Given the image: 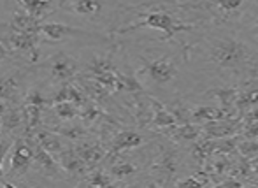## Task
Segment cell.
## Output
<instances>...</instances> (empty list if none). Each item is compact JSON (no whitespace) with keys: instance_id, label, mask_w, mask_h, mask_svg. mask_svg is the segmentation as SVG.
Instances as JSON below:
<instances>
[{"instance_id":"obj_26","label":"cell","mask_w":258,"mask_h":188,"mask_svg":"<svg viewBox=\"0 0 258 188\" xmlns=\"http://www.w3.org/2000/svg\"><path fill=\"white\" fill-rule=\"evenodd\" d=\"M11 53H13V51H11V49L7 48V44H6V42H4L2 39H0V62H4V60H7V58H9V56H11Z\"/></svg>"},{"instance_id":"obj_22","label":"cell","mask_w":258,"mask_h":188,"mask_svg":"<svg viewBox=\"0 0 258 188\" xmlns=\"http://www.w3.org/2000/svg\"><path fill=\"white\" fill-rule=\"evenodd\" d=\"M51 109H53L54 116L61 121H71V120H74V118L81 116V107L76 102H69V100L53 104Z\"/></svg>"},{"instance_id":"obj_10","label":"cell","mask_w":258,"mask_h":188,"mask_svg":"<svg viewBox=\"0 0 258 188\" xmlns=\"http://www.w3.org/2000/svg\"><path fill=\"white\" fill-rule=\"evenodd\" d=\"M35 162L34 146L27 136H20L14 139L11 148V160H9V174L11 178H21L32 169Z\"/></svg>"},{"instance_id":"obj_17","label":"cell","mask_w":258,"mask_h":188,"mask_svg":"<svg viewBox=\"0 0 258 188\" xmlns=\"http://www.w3.org/2000/svg\"><path fill=\"white\" fill-rule=\"evenodd\" d=\"M56 158L61 167H63V171L67 172L71 178H85L86 172L90 171V167L81 158V155L78 153V150H76L74 146H71V144H69Z\"/></svg>"},{"instance_id":"obj_15","label":"cell","mask_w":258,"mask_h":188,"mask_svg":"<svg viewBox=\"0 0 258 188\" xmlns=\"http://www.w3.org/2000/svg\"><path fill=\"white\" fill-rule=\"evenodd\" d=\"M4 2H6L7 9L20 7L39 21L48 20L56 11V7H60V0H4Z\"/></svg>"},{"instance_id":"obj_16","label":"cell","mask_w":258,"mask_h":188,"mask_svg":"<svg viewBox=\"0 0 258 188\" xmlns=\"http://www.w3.org/2000/svg\"><path fill=\"white\" fill-rule=\"evenodd\" d=\"M150 141L151 137H148L146 134L139 132V130H121V132H116L107 148L109 153H125V151L146 146Z\"/></svg>"},{"instance_id":"obj_7","label":"cell","mask_w":258,"mask_h":188,"mask_svg":"<svg viewBox=\"0 0 258 188\" xmlns=\"http://www.w3.org/2000/svg\"><path fill=\"white\" fill-rule=\"evenodd\" d=\"M39 34L48 42H60L63 39H76V41H92L95 44L112 42L114 37L111 34H99V32H88L85 28L72 27L60 21H42L39 27Z\"/></svg>"},{"instance_id":"obj_21","label":"cell","mask_w":258,"mask_h":188,"mask_svg":"<svg viewBox=\"0 0 258 188\" xmlns=\"http://www.w3.org/2000/svg\"><path fill=\"white\" fill-rule=\"evenodd\" d=\"M83 185H88V186H95V188H105V186H114L118 185L114 178L111 176V172L107 171L105 167H93L86 172V176L81 179Z\"/></svg>"},{"instance_id":"obj_4","label":"cell","mask_w":258,"mask_h":188,"mask_svg":"<svg viewBox=\"0 0 258 188\" xmlns=\"http://www.w3.org/2000/svg\"><path fill=\"white\" fill-rule=\"evenodd\" d=\"M204 28L242 30L255 0H186Z\"/></svg>"},{"instance_id":"obj_1","label":"cell","mask_w":258,"mask_h":188,"mask_svg":"<svg viewBox=\"0 0 258 188\" xmlns=\"http://www.w3.org/2000/svg\"><path fill=\"white\" fill-rule=\"evenodd\" d=\"M125 55L130 71L144 92L162 100L165 106L197 88L188 49L177 42L165 41L158 35H146L128 42Z\"/></svg>"},{"instance_id":"obj_11","label":"cell","mask_w":258,"mask_h":188,"mask_svg":"<svg viewBox=\"0 0 258 188\" xmlns=\"http://www.w3.org/2000/svg\"><path fill=\"white\" fill-rule=\"evenodd\" d=\"M44 67L48 69V74L51 78L53 83L60 85V83L65 81H72V79L78 78L79 74V64L76 58H72L71 55L63 51L54 53L53 56H49L46 60Z\"/></svg>"},{"instance_id":"obj_13","label":"cell","mask_w":258,"mask_h":188,"mask_svg":"<svg viewBox=\"0 0 258 188\" xmlns=\"http://www.w3.org/2000/svg\"><path fill=\"white\" fill-rule=\"evenodd\" d=\"M30 139L32 146H34V155H35V162L34 165L37 167V172H41L44 178H51V179H63L67 176V172L63 171V167L60 165L58 158L51 155L49 151H46L37 141L32 136H27Z\"/></svg>"},{"instance_id":"obj_12","label":"cell","mask_w":258,"mask_h":188,"mask_svg":"<svg viewBox=\"0 0 258 188\" xmlns=\"http://www.w3.org/2000/svg\"><path fill=\"white\" fill-rule=\"evenodd\" d=\"M105 160H107L105 169L111 172V176L118 181V185L119 183H126L130 178H136L143 171L146 174V165H139L136 160L128 158L126 151L125 153H107Z\"/></svg>"},{"instance_id":"obj_20","label":"cell","mask_w":258,"mask_h":188,"mask_svg":"<svg viewBox=\"0 0 258 188\" xmlns=\"http://www.w3.org/2000/svg\"><path fill=\"white\" fill-rule=\"evenodd\" d=\"M25 130V114L21 109V104H7V109L4 113L2 118V127H0V132L4 136H9V134H16L18 130Z\"/></svg>"},{"instance_id":"obj_23","label":"cell","mask_w":258,"mask_h":188,"mask_svg":"<svg viewBox=\"0 0 258 188\" xmlns=\"http://www.w3.org/2000/svg\"><path fill=\"white\" fill-rule=\"evenodd\" d=\"M241 32L258 48V0H255V6H253L251 13H249Z\"/></svg>"},{"instance_id":"obj_9","label":"cell","mask_w":258,"mask_h":188,"mask_svg":"<svg viewBox=\"0 0 258 188\" xmlns=\"http://www.w3.org/2000/svg\"><path fill=\"white\" fill-rule=\"evenodd\" d=\"M49 104V99L39 88H30L25 93L21 109L25 114V136H32L42 123V113Z\"/></svg>"},{"instance_id":"obj_27","label":"cell","mask_w":258,"mask_h":188,"mask_svg":"<svg viewBox=\"0 0 258 188\" xmlns=\"http://www.w3.org/2000/svg\"><path fill=\"white\" fill-rule=\"evenodd\" d=\"M6 109H7V102L0 99V127H2V118H4V113H6Z\"/></svg>"},{"instance_id":"obj_14","label":"cell","mask_w":258,"mask_h":188,"mask_svg":"<svg viewBox=\"0 0 258 188\" xmlns=\"http://www.w3.org/2000/svg\"><path fill=\"white\" fill-rule=\"evenodd\" d=\"M27 76V71L16 69V71L6 72L0 76V99L7 104H20L23 102V79Z\"/></svg>"},{"instance_id":"obj_2","label":"cell","mask_w":258,"mask_h":188,"mask_svg":"<svg viewBox=\"0 0 258 188\" xmlns=\"http://www.w3.org/2000/svg\"><path fill=\"white\" fill-rule=\"evenodd\" d=\"M197 85H242L258 79V48L241 30L206 28L188 49Z\"/></svg>"},{"instance_id":"obj_24","label":"cell","mask_w":258,"mask_h":188,"mask_svg":"<svg viewBox=\"0 0 258 188\" xmlns=\"http://www.w3.org/2000/svg\"><path fill=\"white\" fill-rule=\"evenodd\" d=\"M53 130H56L58 134L65 137L67 141L72 143H79L83 139H88V130L83 125H69V127H54Z\"/></svg>"},{"instance_id":"obj_6","label":"cell","mask_w":258,"mask_h":188,"mask_svg":"<svg viewBox=\"0 0 258 188\" xmlns=\"http://www.w3.org/2000/svg\"><path fill=\"white\" fill-rule=\"evenodd\" d=\"M123 7L125 2L121 0H60L58 9L74 14L83 21L102 27L107 34L112 35L119 23Z\"/></svg>"},{"instance_id":"obj_8","label":"cell","mask_w":258,"mask_h":188,"mask_svg":"<svg viewBox=\"0 0 258 188\" xmlns=\"http://www.w3.org/2000/svg\"><path fill=\"white\" fill-rule=\"evenodd\" d=\"M0 39L6 42L11 51L18 53V55H23L30 64L39 62V44H41V39H42L39 32L13 30L7 25L6 32H4Z\"/></svg>"},{"instance_id":"obj_25","label":"cell","mask_w":258,"mask_h":188,"mask_svg":"<svg viewBox=\"0 0 258 188\" xmlns=\"http://www.w3.org/2000/svg\"><path fill=\"white\" fill-rule=\"evenodd\" d=\"M13 143L14 141H11L9 137H0V185H6V186H13V183H7L4 181V160H6V157L11 153V148H13Z\"/></svg>"},{"instance_id":"obj_19","label":"cell","mask_w":258,"mask_h":188,"mask_svg":"<svg viewBox=\"0 0 258 188\" xmlns=\"http://www.w3.org/2000/svg\"><path fill=\"white\" fill-rule=\"evenodd\" d=\"M32 137H34L46 151L54 155V157H58V155L69 146L67 139H65L61 134H58L56 130H46V129H42V127H39V129L32 134Z\"/></svg>"},{"instance_id":"obj_5","label":"cell","mask_w":258,"mask_h":188,"mask_svg":"<svg viewBox=\"0 0 258 188\" xmlns=\"http://www.w3.org/2000/svg\"><path fill=\"white\" fill-rule=\"evenodd\" d=\"M184 167H186L184 153L177 144H174L169 139H158V137L151 141L146 167L150 185H174L181 176H184Z\"/></svg>"},{"instance_id":"obj_18","label":"cell","mask_w":258,"mask_h":188,"mask_svg":"<svg viewBox=\"0 0 258 188\" xmlns=\"http://www.w3.org/2000/svg\"><path fill=\"white\" fill-rule=\"evenodd\" d=\"M74 148L78 150V153L81 155V158L86 162V165H88L90 169L99 167L109 153V148H105L102 143H99V141L83 139V141H79Z\"/></svg>"},{"instance_id":"obj_3","label":"cell","mask_w":258,"mask_h":188,"mask_svg":"<svg viewBox=\"0 0 258 188\" xmlns=\"http://www.w3.org/2000/svg\"><path fill=\"white\" fill-rule=\"evenodd\" d=\"M141 30L156 32L158 37L190 49L206 28L186 0H144L136 6L125 4L112 37H125Z\"/></svg>"}]
</instances>
